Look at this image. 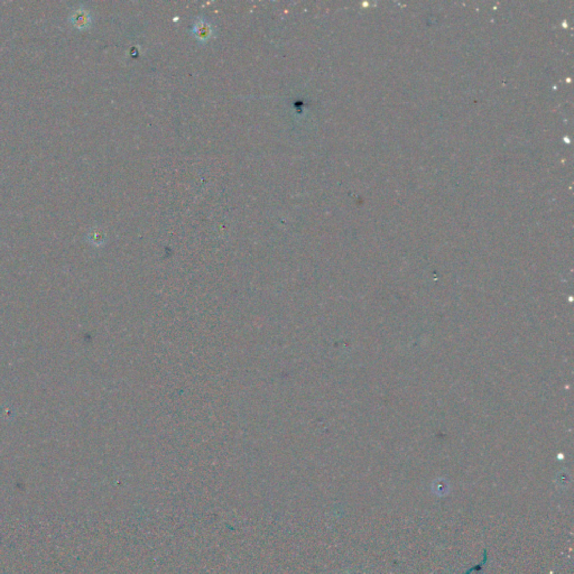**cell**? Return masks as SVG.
Wrapping results in <instances>:
<instances>
[{
	"label": "cell",
	"instance_id": "6da1fadb",
	"mask_svg": "<svg viewBox=\"0 0 574 574\" xmlns=\"http://www.w3.org/2000/svg\"><path fill=\"white\" fill-rule=\"evenodd\" d=\"M213 34H215V28H213L212 24L203 18V17H199L194 20L192 26V35L195 39H198L200 43H205L209 39L212 38Z\"/></svg>",
	"mask_w": 574,
	"mask_h": 574
}]
</instances>
